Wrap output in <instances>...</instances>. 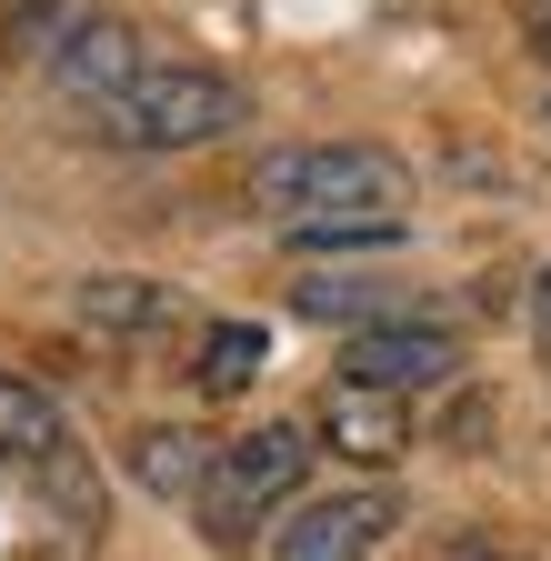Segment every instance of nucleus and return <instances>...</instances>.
I'll list each match as a JSON object with an SVG mask.
<instances>
[{
  "mask_svg": "<svg viewBox=\"0 0 551 561\" xmlns=\"http://www.w3.org/2000/svg\"><path fill=\"white\" fill-rule=\"evenodd\" d=\"M311 432L301 421H261V432H241V442H221V461H211V481H200V531H211L221 551H241L271 512H291L301 502V481H311Z\"/></svg>",
  "mask_w": 551,
  "mask_h": 561,
  "instance_id": "obj_3",
  "label": "nucleus"
},
{
  "mask_svg": "<svg viewBox=\"0 0 551 561\" xmlns=\"http://www.w3.org/2000/svg\"><path fill=\"white\" fill-rule=\"evenodd\" d=\"M71 311L91 321V331H161V321H181V291L171 280H141V271H91V280H71Z\"/></svg>",
  "mask_w": 551,
  "mask_h": 561,
  "instance_id": "obj_10",
  "label": "nucleus"
},
{
  "mask_svg": "<svg viewBox=\"0 0 551 561\" xmlns=\"http://www.w3.org/2000/svg\"><path fill=\"white\" fill-rule=\"evenodd\" d=\"M541 121H551V101H541Z\"/></svg>",
  "mask_w": 551,
  "mask_h": 561,
  "instance_id": "obj_17",
  "label": "nucleus"
},
{
  "mask_svg": "<svg viewBox=\"0 0 551 561\" xmlns=\"http://www.w3.org/2000/svg\"><path fill=\"white\" fill-rule=\"evenodd\" d=\"M411 221H381V210H361V221H291L282 241L291 251H391Z\"/></svg>",
  "mask_w": 551,
  "mask_h": 561,
  "instance_id": "obj_13",
  "label": "nucleus"
},
{
  "mask_svg": "<svg viewBox=\"0 0 551 561\" xmlns=\"http://www.w3.org/2000/svg\"><path fill=\"white\" fill-rule=\"evenodd\" d=\"M341 381H361V391H391V401H411V391H451L461 381V341L441 331V321H381V331H352L341 341Z\"/></svg>",
  "mask_w": 551,
  "mask_h": 561,
  "instance_id": "obj_5",
  "label": "nucleus"
},
{
  "mask_svg": "<svg viewBox=\"0 0 551 561\" xmlns=\"http://www.w3.org/2000/svg\"><path fill=\"white\" fill-rule=\"evenodd\" d=\"M451 561H492V551H451Z\"/></svg>",
  "mask_w": 551,
  "mask_h": 561,
  "instance_id": "obj_16",
  "label": "nucleus"
},
{
  "mask_svg": "<svg viewBox=\"0 0 551 561\" xmlns=\"http://www.w3.org/2000/svg\"><path fill=\"white\" fill-rule=\"evenodd\" d=\"M241 121H251V91L231 70H200V60H151L120 101L91 111V130L111 151H211Z\"/></svg>",
  "mask_w": 551,
  "mask_h": 561,
  "instance_id": "obj_2",
  "label": "nucleus"
},
{
  "mask_svg": "<svg viewBox=\"0 0 551 561\" xmlns=\"http://www.w3.org/2000/svg\"><path fill=\"white\" fill-rule=\"evenodd\" d=\"M211 461H221V442L191 432V421H151V432H130V481H141L151 502H200Z\"/></svg>",
  "mask_w": 551,
  "mask_h": 561,
  "instance_id": "obj_8",
  "label": "nucleus"
},
{
  "mask_svg": "<svg viewBox=\"0 0 551 561\" xmlns=\"http://www.w3.org/2000/svg\"><path fill=\"white\" fill-rule=\"evenodd\" d=\"M71 451V421H60V401L41 391V381H21V371H0V461H60Z\"/></svg>",
  "mask_w": 551,
  "mask_h": 561,
  "instance_id": "obj_11",
  "label": "nucleus"
},
{
  "mask_svg": "<svg viewBox=\"0 0 551 561\" xmlns=\"http://www.w3.org/2000/svg\"><path fill=\"white\" fill-rule=\"evenodd\" d=\"M251 201L282 231L291 221H361V210L411 221V171L381 140H282V151L251 161Z\"/></svg>",
  "mask_w": 551,
  "mask_h": 561,
  "instance_id": "obj_1",
  "label": "nucleus"
},
{
  "mask_svg": "<svg viewBox=\"0 0 551 561\" xmlns=\"http://www.w3.org/2000/svg\"><path fill=\"white\" fill-rule=\"evenodd\" d=\"M531 331H541V341H551V261H541V271H531Z\"/></svg>",
  "mask_w": 551,
  "mask_h": 561,
  "instance_id": "obj_14",
  "label": "nucleus"
},
{
  "mask_svg": "<svg viewBox=\"0 0 551 561\" xmlns=\"http://www.w3.org/2000/svg\"><path fill=\"white\" fill-rule=\"evenodd\" d=\"M531 50L551 60V0H541V11H531Z\"/></svg>",
  "mask_w": 551,
  "mask_h": 561,
  "instance_id": "obj_15",
  "label": "nucleus"
},
{
  "mask_svg": "<svg viewBox=\"0 0 551 561\" xmlns=\"http://www.w3.org/2000/svg\"><path fill=\"white\" fill-rule=\"evenodd\" d=\"M141 70H151V50H141V31H130V21H71V31L50 41V81L71 91L81 111L120 101Z\"/></svg>",
  "mask_w": 551,
  "mask_h": 561,
  "instance_id": "obj_6",
  "label": "nucleus"
},
{
  "mask_svg": "<svg viewBox=\"0 0 551 561\" xmlns=\"http://www.w3.org/2000/svg\"><path fill=\"white\" fill-rule=\"evenodd\" d=\"M401 531V491H321L291 502V522H271V561H371Z\"/></svg>",
  "mask_w": 551,
  "mask_h": 561,
  "instance_id": "obj_4",
  "label": "nucleus"
},
{
  "mask_svg": "<svg viewBox=\"0 0 551 561\" xmlns=\"http://www.w3.org/2000/svg\"><path fill=\"white\" fill-rule=\"evenodd\" d=\"M321 442H331L341 461L381 471V461H401V451H411V401L361 391V381H331V391H321Z\"/></svg>",
  "mask_w": 551,
  "mask_h": 561,
  "instance_id": "obj_7",
  "label": "nucleus"
},
{
  "mask_svg": "<svg viewBox=\"0 0 551 561\" xmlns=\"http://www.w3.org/2000/svg\"><path fill=\"white\" fill-rule=\"evenodd\" d=\"M261 362H271V331H261V321H211V331H200L191 381H200V401H231V391L261 381Z\"/></svg>",
  "mask_w": 551,
  "mask_h": 561,
  "instance_id": "obj_12",
  "label": "nucleus"
},
{
  "mask_svg": "<svg viewBox=\"0 0 551 561\" xmlns=\"http://www.w3.org/2000/svg\"><path fill=\"white\" fill-rule=\"evenodd\" d=\"M291 311H301V321H341V331L411 321L401 280H371V271H311V280H291Z\"/></svg>",
  "mask_w": 551,
  "mask_h": 561,
  "instance_id": "obj_9",
  "label": "nucleus"
}]
</instances>
